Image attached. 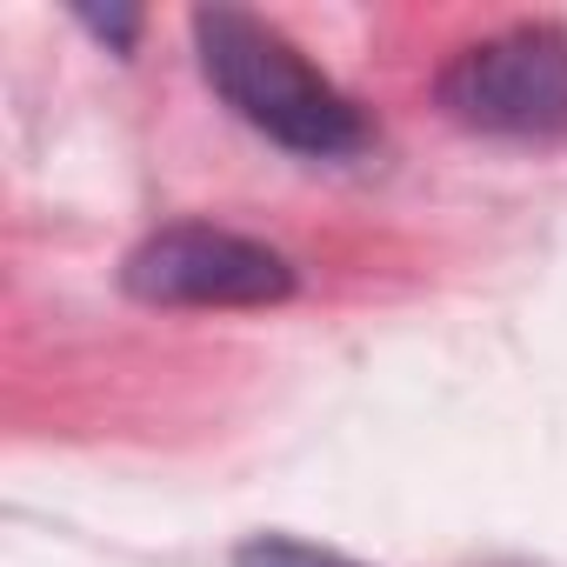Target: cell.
Segmentation results:
<instances>
[{"label": "cell", "mask_w": 567, "mask_h": 567, "mask_svg": "<svg viewBox=\"0 0 567 567\" xmlns=\"http://www.w3.org/2000/svg\"><path fill=\"white\" fill-rule=\"evenodd\" d=\"M194 61L207 87L247 121L260 141L288 147L301 161H348L368 147L361 107L280 34L247 8H194Z\"/></svg>", "instance_id": "6da1fadb"}, {"label": "cell", "mask_w": 567, "mask_h": 567, "mask_svg": "<svg viewBox=\"0 0 567 567\" xmlns=\"http://www.w3.org/2000/svg\"><path fill=\"white\" fill-rule=\"evenodd\" d=\"M434 101L454 127L481 141H567V28L520 21L487 41H467L434 74Z\"/></svg>", "instance_id": "7a4b0ae2"}, {"label": "cell", "mask_w": 567, "mask_h": 567, "mask_svg": "<svg viewBox=\"0 0 567 567\" xmlns=\"http://www.w3.org/2000/svg\"><path fill=\"white\" fill-rule=\"evenodd\" d=\"M121 288L147 308H274L295 295V267L254 234L174 220L121 260Z\"/></svg>", "instance_id": "3957f363"}, {"label": "cell", "mask_w": 567, "mask_h": 567, "mask_svg": "<svg viewBox=\"0 0 567 567\" xmlns=\"http://www.w3.org/2000/svg\"><path fill=\"white\" fill-rule=\"evenodd\" d=\"M234 567H361V560L315 547V540H295V534H254L234 547Z\"/></svg>", "instance_id": "277c9868"}, {"label": "cell", "mask_w": 567, "mask_h": 567, "mask_svg": "<svg viewBox=\"0 0 567 567\" xmlns=\"http://www.w3.org/2000/svg\"><path fill=\"white\" fill-rule=\"evenodd\" d=\"M81 28H94L107 48H134V34H141V14H94V8H81Z\"/></svg>", "instance_id": "5b68a950"}]
</instances>
